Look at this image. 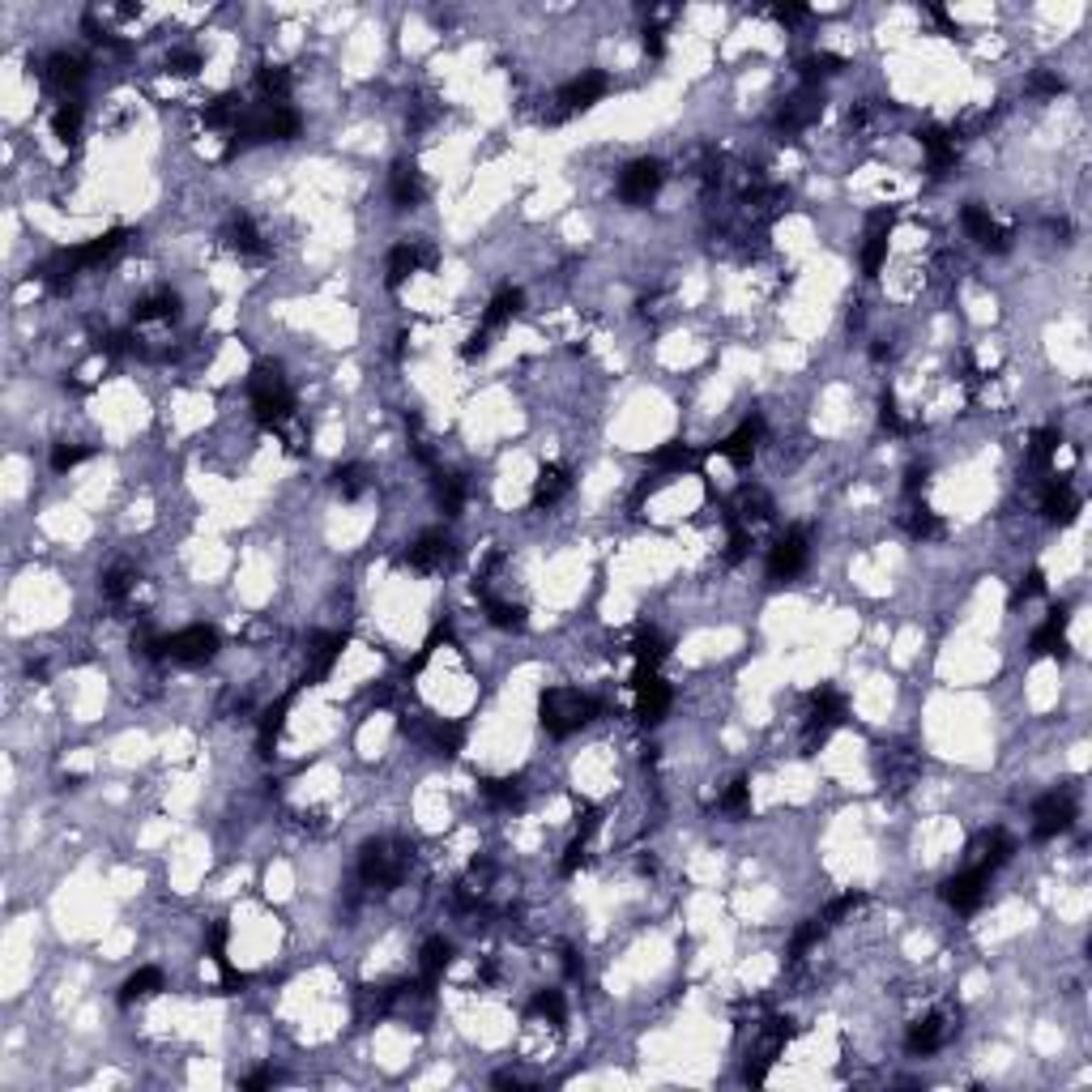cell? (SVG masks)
<instances>
[{"label": "cell", "instance_id": "obj_32", "mask_svg": "<svg viewBox=\"0 0 1092 1092\" xmlns=\"http://www.w3.org/2000/svg\"><path fill=\"white\" fill-rule=\"evenodd\" d=\"M482 602H487V619L496 623V628H504V632H521V628H525V606L504 602V597H496V593H487Z\"/></svg>", "mask_w": 1092, "mask_h": 1092}, {"label": "cell", "instance_id": "obj_37", "mask_svg": "<svg viewBox=\"0 0 1092 1092\" xmlns=\"http://www.w3.org/2000/svg\"><path fill=\"white\" fill-rule=\"evenodd\" d=\"M482 794H487V802H496V806H517L521 794H525V785H521V777H491V781H482Z\"/></svg>", "mask_w": 1092, "mask_h": 1092}, {"label": "cell", "instance_id": "obj_58", "mask_svg": "<svg viewBox=\"0 0 1092 1092\" xmlns=\"http://www.w3.org/2000/svg\"><path fill=\"white\" fill-rule=\"evenodd\" d=\"M273 1080H278V1076H273V1071H256V1076H248V1080H244V1088H269Z\"/></svg>", "mask_w": 1092, "mask_h": 1092}, {"label": "cell", "instance_id": "obj_7", "mask_svg": "<svg viewBox=\"0 0 1092 1092\" xmlns=\"http://www.w3.org/2000/svg\"><path fill=\"white\" fill-rule=\"evenodd\" d=\"M806 559H811V534L806 529H790L781 543L768 550V576L773 581H790V576H799L806 568Z\"/></svg>", "mask_w": 1092, "mask_h": 1092}, {"label": "cell", "instance_id": "obj_53", "mask_svg": "<svg viewBox=\"0 0 1092 1092\" xmlns=\"http://www.w3.org/2000/svg\"><path fill=\"white\" fill-rule=\"evenodd\" d=\"M1041 589H1046V576H1041V572H1037V568H1033V572H1029V576H1024V585H1020V589H1015V602H1029V597H1037V593H1041Z\"/></svg>", "mask_w": 1092, "mask_h": 1092}, {"label": "cell", "instance_id": "obj_40", "mask_svg": "<svg viewBox=\"0 0 1092 1092\" xmlns=\"http://www.w3.org/2000/svg\"><path fill=\"white\" fill-rule=\"evenodd\" d=\"M905 529H909L914 538H922V543H926V538H939V534H943V521H939L926 504H914V508L905 512Z\"/></svg>", "mask_w": 1092, "mask_h": 1092}, {"label": "cell", "instance_id": "obj_5", "mask_svg": "<svg viewBox=\"0 0 1092 1092\" xmlns=\"http://www.w3.org/2000/svg\"><path fill=\"white\" fill-rule=\"evenodd\" d=\"M1071 824H1076V794L1071 790H1050L1046 799H1037V806H1033V837L1037 841L1058 837Z\"/></svg>", "mask_w": 1092, "mask_h": 1092}, {"label": "cell", "instance_id": "obj_51", "mask_svg": "<svg viewBox=\"0 0 1092 1092\" xmlns=\"http://www.w3.org/2000/svg\"><path fill=\"white\" fill-rule=\"evenodd\" d=\"M585 849H589V841L572 837V845H568V853H564V862H559V871H564V875H576V871L585 867Z\"/></svg>", "mask_w": 1092, "mask_h": 1092}, {"label": "cell", "instance_id": "obj_49", "mask_svg": "<svg viewBox=\"0 0 1092 1092\" xmlns=\"http://www.w3.org/2000/svg\"><path fill=\"white\" fill-rule=\"evenodd\" d=\"M128 350H137V346H132V337L120 334V329L99 337V355H107V359H120V355H128Z\"/></svg>", "mask_w": 1092, "mask_h": 1092}, {"label": "cell", "instance_id": "obj_16", "mask_svg": "<svg viewBox=\"0 0 1092 1092\" xmlns=\"http://www.w3.org/2000/svg\"><path fill=\"white\" fill-rule=\"evenodd\" d=\"M768 517H773V500H768L759 487H743L734 496V504L726 508V525H738V529H752Z\"/></svg>", "mask_w": 1092, "mask_h": 1092}, {"label": "cell", "instance_id": "obj_56", "mask_svg": "<svg viewBox=\"0 0 1092 1092\" xmlns=\"http://www.w3.org/2000/svg\"><path fill=\"white\" fill-rule=\"evenodd\" d=\"M1033 90H1037V94H1058L1062 78H1054V73H1037V78H1033Z\"/></svg>", "mask_w": 1092, "mask_h": 1092}, {"label": "cell", "instance_id": "obj_14", "mask_svg": "<svg viewBox=\"0 0 1092 1092\" xmlns=\"http://www.w3.org/2000/svg\"><path fill=\"white\" fill-rule=\"evenodd\" d=\"M759 440H764V419L759 414H752V419H743L734 427V431L726 435V440L717 444V453L726 461H734V465H747L755 457V449H759Z\"/></svg>", "mask_w": 1092, "mask_h": 1092}, {"label": "cell", "instance_id": "obj_54", "mask_svg": "<svg viewBox=\"0 0 1092 1092\" xmlns=\"http://www.w3.org/2000/svg\"><path fill=\"white\" fill-rule=\"evenodd\" d=\"M662 35H666L662 26H649V31H644V52H649L653 60H662V56H666V39H662Z\"/></svg>", "mask_w": 1092, "mask_h": 1092}, {"label": "cell", "instance_id": "obj_39", "mask_svg": "<svg viewBox=\"0 0 1092 1092\" xmlns=\"http://www.w3.org/2000/svg\"><path fill=\"white\" fill-rule=\"evenodd\" d=\"M431 743L440 755H457L465 743V721H435L431 726Z\"/></svg>", "mask_w": 1092, "mask_h": 1092}, {"label": "cell", "instance_id": "obj_20", "mask_svg": "<svg viewBox=\"0 0 1092 1092\" xmlns=\"http://www.w3.org/2000/svg\"><path fill=\"white\" fill-rule=\"evenodd\" d=\"M568 491H572V470H568V465H543V474H538V482H534V508L559 504Z\"/></svg>", "mask_w": 1092, "mask_h": 1092}, {"label": "cell", "instance_id": "obj_46", "mask_svg": "<svg viewBox=\"0 0 1092 1092\" xmlns=\"http://www.w3.org/2000/svg\"><path fill=\"white\" fill-rule=\"evenodd\" d=\"M691 457H696V453H691L687 444L674 440V444H666V449L653 453L649 461H653V470H683V465H691Z\"/></svg>", "mask_w": 1092, "mask_h": 1092}, {"label": "cell", "instance_id": "obj_19", "mask_svg": "<svg viewBox=\"0 0 1092 1092\" xmlns=\"http://www.w3.org/2000/svg\"><path fill=\"white\" fill-rule=\"evenodd\" d=\"M299 687H303V683H294V687H290L287 696L278 700V705H269V709H265V717H261V730H256V752H261V755H273V743H278V734H282V721H287L290 705H294V696H299Z\"/></svg>", "mask_w": 1092, "mask_h": 1092}, {"label": "cell", "instance_id": "obj_6", "mask_svg": "<svg viewBox=\"0 0 1092 1092\" xmlns=\"http://www.w3.org/2000/svg\"><path fill=\"white\" fill-rule=\"evenodd\" d=\"M632 687H636V717H640L644 726H658L670 709V687L658 679L653 666H636Z\"/></svg>", "mask_w": 1092, "mask_h": 1092}, {"label": "cell", "instance_id": "obj_15", "mask_svg": "<svg viewBox=\"0 0 1092 1092\" xmlns=\"http://www.w3.org/2000/svg\"><path fill=\"white\" fill-rule=\"evenodd\" d=\"M39 78L52 85V90L69 94V90H78V85L85 81V60H81V56H73V52H56V56H47V60H43Z\"/></svg>", "mask_w": 1092, "mask_h": 1092}, {"label": "cell", "instance_id": "obj_29", "mask_svg": "<svg viewBox=\"0 0 1092 1092\" xmlns=\"http://www.w3.org/2000/svg\"><path fill=\"white\" fill-rule=\"evenodd\" d=\"M1062 632H1067V611L1058 606V611H1050V619L1033 632V653H1037V658H1046V653H1062Z\"/></svg>", "mask_w": 1092, "mask_h": 1092}, {"label": "cell", "instance_id": "obj_22", "mask_svg": "<svg viewBox=\"0 0 1092 1092\" xmlns=\"http://www.w3.org/2000/svg\"><path fill=\"white\" fill-rule=\"evenodd\" d=\"M973 853H977V867H986L994 875V871L1003 867V862H1011V853H1015V841L1008 837L1003 828H994V832H982L977 837V845H973Z\"/></svg>", "mask_w": 1092, "mask_h": 1092}, {"label": "cell", "instance_id": "obj_44", "mask_svg": "<svg viewBox=\"0 0 1092 1092\" xmlns=\"http://www.w3.org/2000/svg\"><path fill=\"white\" fill-rule=\"evenodd\" d=\"M824 930H828V922H824V918H811V922H806V926L799 930V935H794V943H790V961H802V956L811 952V947L824 939Z\"/></svg>", "mask_w": 1092, "mask_h": 1092}, {"label": "cell", "instance_id": "obj_33", "mask_svg": "<svg viewBox=\"0 0 1092 1092\" xmlns=\"http://www.w3.org/2000/svg\"><path fill=\"white\" fill-rule=\"evenodd\" d=\"M226 244H231L240 256H261L265 252V240H261V231H256L252 218H235L231 231H226Z\"/></svg>", "mask_w": 1092, "mask_h": 1092}, {"label": "cell", "instance_id": "obj_52", "mask_svg": "<svg viewBox=\"0 0 1092 1092\" xmlns=\"http://www.w3.org/2000/svg\"><path fill=\"white\" fill-rule=\"evenodd\" d=\"M487 346H491V334H487V329L478 325V329H474L470 337H465V346H461V359H470V363H474V359H482V355H487Z\"/></svg>", "mask_w": 1092, "mask_h": 1092}, {"label": "cell", "instance_id": "obj_47", "mask_svg": "<svg viewBox=\"0 0 1092 1092\" xmlns=\"http://www.w3.org/2000/svg\"><path fill=\"white\" fill-rule=\"evenodd\" d=\"M721 811H730V815H747V811H752V785H747V781L730 785V790L721 794Z\"/></svg>", "mask_w": 1092, "mask_h": 1092}, {"label": "cell", "instance_id": "obj_55", "mask_svg": "<svg viewBox=\"0 0 1092 1092\" xmlns=\"http://www.w3.org/2000/svg\"><path fill=\"white\" fill-rule=\"evenodd\" d=\"M773 17H777L781 26H794V22H802V17H806V9H802V5H777Z\"/></svg>", "mask_w": 1092, "mask_h": 1092}, {"label": "cell", "instance_id": "obj_36", "mask_svg": "<svg viewBox=\"0 0 1092 1092\" xmlns=\"http://www.w3.org/2000/svg\"><path fill=\"white\" fill-rule=\"evenodd\" d=\"M334 487H337L341 500H359L367 487H372V474H367V465H337Z\"/></svg>", "mask_w": 1092, "mask_h": 1092}, {"label": "cell", "instance_id": "obj_30", "mask_svg": "<svg viewBox=\"0 0 1092 1092\" xmlns=\"http://www.w3.org/2000/svg\"><path fill=\"white\" fill-rule=\"evenodd\" d=\"M290 73L282 64H261L256 69V90L265 94V103H287L290 99Z\"/></svg>", "mask_w": 1092, "mask_h": 1092}, {"label": "cell", "instance_id": "obj_23", "mask_svg": "<svg viewBox=\"0 0 1092 1092\" xmlns=\"http://www.w3.org/2000/svg\"><path fill=\"white\" fill-rule=\"evenodd\" d=\"M1041 512H1046L1050 521H1076L1080 512V496L1071 491L1067 478H1054L1046 491H1041Z\"/></svg>", "mask_w": 1092, "mask_h": 1092}, {"label": "cell", "instance_id": "obj_2", "mask_svg": "<svg viewBox=\"0 0 1092 1092\" xmlns=\"http://www.w3.org/2000/svg\"><path fill=\"white\" fill-rule=\"evenodd\" d=\"M406 871H410V845L406 841H367L363 853H359V875H363L367 888H397V883L406 879Z\"/></svg>", "mask_w": 1092, "mask_h": 1092}, {"label": "cell", "instance_id": "obj_42", "mask_svg": "<svg viewBox=\"0 0 1092 1092\" xmlns=\"http://www.w3.org/2000/svg\"><path fill=\"white\" fill-rule=\"evenodd\" d=\"M85 457H94L90 444H69V440H64V444H56V449H52V470H56V474H69L73 465H81Z\"/></svg>", "mask_w": 1092, "mask_h": 1092}, {"label": "cell", "instance_id": "obj_12", "mask_svg": "<svg viewBox=\"0 0 1092 1092\" xmlns=\"http://www.w3.org/2000/svg\"><path fill=\"white\" fill-rule=\"evenodd\" d=\"M662 179H666V171H662V163H653V158H640V163H632L628 171H623L619 179V197L632 205H644L653 193L662 188Z\"/></svg>", "mask_w": 1092, "mask_h": 1092}, {"label": "cell", "instance_id": "obj_26", "mask_svg": "<svg viewBox=\"0 0 1092 1092\" xmlns=\"http://www.w3.org/2000/svg\"><path fill=\"white\" fill-rule=\"evenodd\" d=\"M163 986H167V982H163V968L146 964V968H137V973H132L125 986H120V1003H125V1008H132V1003H141V999H150V994H158Z\"/></svg>", "mask_w": 1092, "mask_h": 1092}, {"label": "cell", "instance_id": "obj_13", "mask_svg": "<svg viewBox=\"0 0 1092 1092\" xmlns=\"http://www.w3.org/2000/svg\"><path fill=\"white\" fill-rule=\"evenodd\" d=\"M961 222H964L968 240H977L982 248H990V252H1008L1011 248V231H1003V226L990 218V210H982V205H964Z\"/></svg>", "mask_w": 1092, "mask_h": 1092}, {"label": "cell", "instance_id": "obj_50", "mask_svg": "<svg viewBox=\"0 0 1092 1092\" xmlns=\"http://www.w3.org/2000/svg\"><path fill=\"white\" fill-rule=\"evenodd\" d=\"M879 423H883V431H892V435H905V431H909V423L900 419V410H896V402H892V397H883Z\"/></svg>", "mask_w": 1092, "mask_h": 1092}, {"label": "cell", "instance_id": "obj_35", "mask_svg": "<svg viewBox=\"0 0 1092 1092\" xmlns=\"http://www.w3.org/2000/svg\"><path fill=\"white\" fill-rule=\"evenodd\" d=\"M435 496H440L444 517H457V512L465 508V478H457V474L435 470Z\"/></svg>", "mask_w": 1092, "mask_h": 1092}, {"label": "cell", "instance_id": "obj_38", "mask_svg": "<svg viewBox=\"0 0 1092 1092\" xmlns=\"http://www.w3.org/2000/svg\"><path fill=\"white\" fill-rule=\"evenodd\" d=\"M132 589H137V572H132L128 564H116L107 576H103V597H107V602H125Z\"/></svg>", "mask_w": 1092, "mask_h": 1092}, {"label": "cell", "instance_id": "obj_31", "mask_svg": "<svg viewBox=\"0 0 1092 1092\" xmlns=\"http://www.w3.org/2000/svg\"><path fill=\"white\" fill-rule=\"evenodd\" d=\"M81 120H85L81 103L64 99L60 107L52 111V132H56V137H60V141H64V146H78V137H81Z\"/></svg>", "mask_w": 1092, "mask_h": 1092}, {"label": "cell", "instance_id": "obj_45", "mask_svg": "<svg viewBox=\"0 0 1092 1092\" xmlns=\"http://www.w3.org/2000/svg\"><path fill=\"white\" fill-rule=\"evenodd\" d=\"M529 1015H543L550 1024H564V994L559 990H538L529 1003Z\"/></svg>", "mask_w": 1092, "mask_h": 1092}, {"label": "cell", "instance_id": "obj_9", "mask_svg": "<svg viewBox=\"0 0 1092 1092\" xmlns=\"http://www.w3.org/2000/svg\"><path fill=\"white\" fill-rule=\"evenodd\" d=\"M986 883H990V871L973 862L968 871H961V875H952L943 883V900L952 909H961V914H973V909L982 905V896H986Z\"/></svg>", "mask_w": 1092, "mask_h": 1092}, {"label": "cell", "instance_id": "obj_34", "mask_svg": "<svg viewBox=\"0 0 1092 1092\" xmlns=\"http://www.w3.org/2000/svg\"><path fill=\"white\" fill-rule=\"evenodd\" d=\"M632 658L636 666H658L662 658H666V640H662L653 628H636L632 636Z\"/></svg>", "mask_w": 1092, "mask_h": 1092}, {"label": "cell", "instance_id": "obj_21", "mask_svg": "<svg viewBox=\"0 0 1092 1092\" xmlns=\"http://www.w3.org/2000/svg\"><path fill=\"white\" fill-rule=\"evenodd\" d=\"M922 150H926V167L930 175H947L956 167V137L943 128H926L922 132Z\"/></svg>", "mask_w": 1092, "mask_h": 1092}, {"label": "cell", "instance_id": "obj_28", "mask_svg": "<svg viewBox=\"0 0 1092 1092\" xmlns=\"http://www.w3.org/2000/svg\"><path fill=\"white\" fill-rule=\"evenodd\" d=\"M175 316H179V299L171 290L150 294V299H141L137 308H132V320H137V325H158V320H175Z\"/></svg>", "mask_w": 1092, "mask_h": 1092}, {"label": "cell", "instance_id": "obj_48", "mask_svg": "<svg viewBox=\"0 0 1092 1092\" xmlns=\"http://www.w3.org/2000/svg\"><path fill=\"white\" fill-rule=\"evenodd\" d=\"M167 69H171V73H184V78H188V73L201 69V56H197L193 47H175V52L167 56Z\"/></svg>", "mask_w": 1092, "mask_h": 1092}, {"label": "cell", "instance_id": "obj_27", "mask_svg": "<svg viewBox=\"0 0 1092 1092\" xmlns=\"http://www.w3.org/2000/svg\"><path fill=\"white\" fill-rule=\"evenodd\" d=\"M449 961H453V943L444 935H431L423 943V952H419V968H423V982L427 986H435L440 982V973L449 968Z\"/></svg>", "mask_w": 1092, "mask_h": 1092}, {"label": "cell", "instance_id": "obj_41", "mask_svg": "<svg viewBox=\"0 0 1092 1092\" xmlns=\"http://www.w3.org/2000/svg\"><path fill=\"white\" fill-rule=\"evenodd\" d=\"M1058 444H1062L1058 431H1054V427H1041V431L1033 435V444H1029V461L1037 465V470H1046V465L1054 461V453H1058Z\"/></svg>", "mask_w": 1092, "mask_h": 1092}, {"label": "cell", "instance_id": "obj_43", "mask_svg": "<svg viewBox=\"0 0 1092 1092\" xmlns=\"http://www.w3.org/2000/svg\"><path fill=\"white\" fill-rule=\"evenodd\" d=\"M837 69H841V56L815 52V56H806V60H802V81H806V85H815V81L832 78V73H837Z\"/></svg>", "mask_w": 1092, "mask_h": 1092}, {"label": "cell", "instance_id": "obj_57", "mask_svg": "<svg viewBox=\"0 0 1092 1092\" xmlns=\"http://www.w3.org/2000/svg\"><path fill=\"white\" fill-rule=\"evenodd\" d=\"M564 973L572 977V982H576V977L585 973V968H581V961H576V952H572V947H564Z\"/></svg>", "mask_w": 1092, "mask_h": 1092}, {"label": "cell", "instance_id": "obj_18", "mask_svg": "<svg viewBox=\"0 0 1092 1092\" xmlns=\"http://www.w3.org/2000/svg\"><path fill=\"white\" fill-rule=\"evenodd\" d=\"M947 1037H952V1015H947V1011H935V1015H926V1020L909 1024L905 1046H909V1054H935Z\"/></svg>", "mask_w": 1092, "mask_h": 1092}, {"label": "cell", "instance_id": "obj_8", "mask_svg": "<svg viewBox=\"0 0 1092 1092\" xmlns=\"http://www.w3.org/2000/svg\"><path fill=\"white\" fill-rule=\"evenodd\" d=\"M435 261H440V252H435L431 244H397V248L388 252V265H384V287L397 290L402 282H410V273H419L423 265L431 269Z\"/></svg>", "mask_w": 1092, "mask_h": 1092}, {"label": "cell", "instance_id": "obj_10", "mask_svg": "<svg viewBox=\"0 0 1092 1092\" xmlns=\"http://www.w3.org/2000/svg\"><path fill=\"white\" fill-rule=\"evenodd\" d=\"M406 559H410L414 572H440V568L453 559V538L444 534V529H427L423 538H414V543H410Z\"/></svg>", "mask_w": 1092, "mask_h": 1092}, {"label": "cell", "instance_id": "obj_11", "mask_svg": "<svg viewBox=\"0 0 1092 1092\" xmlns=\"http://www.w3.org/2000/svg\"><path fill=\"white\" fill-rule=\"evenodd\" d=\"M341 649H346V632H316L308 640V674H303V683H320L329 679V670L337 666Z\"/></svg>", "mask_w": 1092, "mask_h": 1092}, {"label": "cell", "instance_id": "obj_17", "mask_svg": "<svg viewBox=\"0 0 1092 1092\" xmlns=\"http://www.w3.org/2000/svg\"><path fill=\"white\" fill-rule=\"evenodd\" d=\"M820 107H824V103H820V90H815V85H806V90H799L781 111H777V128H781V132H802L806 125H815V120H820Z\"/></svg>", "mask_w": 1092, "mask_h": 1092}, {"label": "cell", "instance_id": "obj_24", "mask_svg": "<svg viewBox=\"0 0 1092 1092\" xmlns=\"http://www.w3.org/2000/svg\"><path fill=\"white\" fill-rule=\"evenodd\" d=\"M388 188H393V205H397V210H414V205L423 201V193H427L423 175H419V167H414V163H397L393 167V184H388Z\"/></svg>", "mask_w": 1092, "mask_h": 1092}, {"label": "cell", "instance_id": "obj_3", "mask_svg": "<svg viewBox=\"0 0 1092 1092\" xmlns=\"http://www.w3.org/2000/svg\"><path fill=\"white\" fill-rule=\"evenodd\" d=\"M606 90H611V78H606V73H581V78H572L568 85H559V90L550 94L546 125H564V120L581 116V111L593 107Z\"/></svg>", "mask_w": 1092, "mask_h": 1092}, {"label": "cell", "instance_id": "obj_1", "mask_svg": "<svg viewBox=\"0 0 1092 1092\" xmlns=\"http://www.w3.org/2000/svg\"><path fill=\"white\" fill-rule=\"evenodd\" d=\"M597 713H602V700L585 696V691H576V687H546L543 696H538V721H543V730L555 738L581 730L585 721H593Z\"/></svg>", "mask_w": 1092, "mask_h": 1092}, {"label": "cell", "instance_id": "obj_4", "mask_svg": "<svg viewBox=\"0 0 1092 1092\" xmlns=\"http://www.w3.org/2000/svg\"><path fill=\"white\" fill-rule=\"evenodd\" d=\"M158 649H163V658L175 662V666H201V662H210L218 653V632L205 628V623H193V628H184L175 636H163Z\"/></svg>", "mask_w": 1092, "mask_h": 1092}, {"label": "cell", "instance_id": "obj_25", "mask_svg": "<svg viewBox=\"0 0 1092 1092\" xmlns=\"http://www.w3.org/2000/svg\"><path fill=\"white\" fill-rule=\"evenodd\" d=\"M521 303H525V294H521L517 287H504V290L496 294V299L487 303V312H482V329H487V334H496V329H504L508 320H512V316H517V312H521Z\"/></svg>", "mask_w": 1092, "mask_h": 1092}]
</instances>
